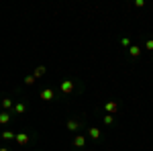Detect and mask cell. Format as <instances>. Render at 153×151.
I'll return each mask as SVG.
<instances>
[{"label": "cell", "mask_w": 153, "mask_h": 151, "mask_svg": "<svg viewBox=\"0 0 153 151\" xmlns=\"http://www.w3.org/2000/svg\"><path fill=\"white\" fill-rule=\"evenodd\" d=\"M59 92L63 94V96H74V94H78V92H84V84L78 80H71V78H65L59 84Z\"/></svg>", "instance_id": "6da1fadb"}, {"label": "cell", "mask_w": 153, "mask_h": 151, "mask_svg": "<svg viewBox=\"0 0 153 151\" xmlns=\"http://www.w3.org/2000/svg\"><path fill=\"white\" fill-rule=\"evenodd\" d=\"M14 141H16L21 147H27V145H31L33 141H37V133H35V131H23V133H16V135H14Z\"/></svg>", "instance_id": "7a4b0ae2"}, {"label": "cell", "mask_w": 153, "mask_h": 151, "mask_svg": "<svg viewBox=\"0 0 153 151\" xmlns=\"http://www.w3.org/2000/svg\"><path fill=\"white\" fill-rule=\"evenodd\" d=\"M84 127H86V123H84V118H80V116H71V118H68V121H65V129H68V131H71V133L84 131Z\"/></svg>", "instance_id": "3957f363"}, {"label": "cell", "mask_w": 153, "mask_h": 151, "mask_svg": "<svg viewBox=\"0 0 153 151\" xmlns=\"http://www.w3.org/2000/svg\"><path fill=\"white\" fill-rule=\"evenodd\" d=\"M71 145H74V151H84V147H86V137H84L82 133H78L74 137V141H71Z\"/></svg>", "instance_id": "277c9868"}, {"label": "cell", "mask_w": 153, "mask_h": 151, "mask_svg": "<svg viewBox=\"0 0 153 151\" xmlns=\"http://www.w3.org/2000/svg\"><path fill=\"white\" fill-rule=\"evenodd\" d=\"M27 110H29V104H27L25 100H19V102H14V104H12L10 112H12V115H25Z\"/></svg>", "instance_id": "5b68a950"}, {"label": "cell", "mask_w": 153, "mask_h": 151, "mask_svg": "<svg viewBox=\"0 0 153 151\" xmlns=\"http://www.w3.org/2000/svg\"><path fill=\"white\" fill-rule=\"evenodd\" d=\"M41 100H59V98L55 96V92L51 88H43L41 90Z\"/></svg>", "instance_id": "8992f818"}, {"label": "cell", "mask_w": 153, "mask_h": 151, "mask_svg": "<svg viewBox=\"0 0 153 151\" xmlns=\"http://www.w3.org/2000/svg\"><path fill=\"white\" fill-rule=\"evenodd\" d=\"M104 110H106V115H114L118 110V104L114 100H108V102H104Z\"/></svg>", "instance_id": "52a82bcc"}, {"label": "cell", "mask_w": 153, "mask_h": 151, "mask_svg": "<svg viewBox=\"0 0 153 151\" xmlns=\"http://www.w3.org/2000/svg\"><path fill=\"white\" fill-rule=\"evenodd\" d=\"M0 106H2L4 110H8V112H10V110H12V100L8 98V96H4V94H2V96H0Z\"/></svg>", "instance_id": "ba28073f"}, {"label": "cell", "mask_w": 153, "mask_h": 151, "mask_svg": "<svg viewBox=\"0 0 153 151\" xmlns=\"http://www.w3.org/2000/svg\"><path fill=\"white\" fill-rule=\"evenodd\" d=\"M12 121V112L8 110H0V125H8Z\"/></svg>", "instance_id": "9c48e42d"}, {"label": "cell", "mask_w": 153, "mask_h": 151, "mask_svg": "<svg viewBox=\"0 0 153 151\" xmlns=\"http://www.w3.org/2000/svg\"><path fill=\"white\" fill-rule=\"evenodd\" d=\"M127 55H129L131 59H137L139 55H141V47H137V45H131V47H129V51H127Z\"/></svg>", "instance_id": "30bf717a"}, {"label": "cell", "mask_w": 153, "mask_h": 151, "mask_svg": "<svg viewBox=\"0 0 153 151\" xmlns=\"http://www.w3.org/2000/svg\"><path fill=\"white\" fill-rule=\"evenodd\" d=\"M88 135H90L92 139H100V137H102V131H98L96 127H90L88 129Z\"/></svg>", "instance_id": "8fae6325"}, {"label": "cell", "mask_w": 153, "mask_h": 151, "mask_svg": "<svg viewBox=\"0 0 153 151\" xmlns=\"http://www.w3.org/2000/svg\"><path fill=\"white\" fill-rule=\"evenodd\" d=\"M102 121H104L106 127H112V125H114V115H104V116H102Z\"/></svg>", "instance_id": "7c38bea8"}, {"label": "cell", "mask_w": 153, "mask_h": 151, "mask_svg": "<svg viewBox=\"0 0 153 151\" xmlns=\"http://www.w3.org/2000/svg\"><path fill=\"white\" fill-rule=\"evenodd\" d=\"M33 76H35V78H41V76H45V65H39V68H35Z\"/></svg>", "instance_id": "4fadbf2b"}, {"label": "cell", "mask_w": 153, "mask_h": 151, "mask_svg": "<svg viewBox=\"0 0 153 151\" xmlns=\"http://www.w3.org/2000/svg\"><path fill=\"white\" fill-rule=\"evenodd\" d=\"M14 135H16V133H12V131H4V133H2V139L4 141H12Z\"/></svg>", "instance_id": "5bb4252c"}, {"label": "cell", "mask_w": 153, "mask_h": 151, "mask_svg": "<svg viewBox=\"0 0 153 151\" xmlns=\"http://www.w3.org/2000/svg\"><path fill=\"white\" fill-rule=\"evenodd\" d=\"M120 45L129 49V47H131V39H129V37H120Z\"/></svg>", "instance_id": "9a60e30c"}, {"label": "cell", "mask_w": 153, "mask_h": 151, "mask_svg": "<svg viewBox=\"0 0 153 151\" xmlns=\"http://www.w3.org/2000/svg\"><path fill=\"white\" fill-rule=\"evenodd\" d=\"M145 49L147 51H153V39H145Z\"/></svg>", "instance_id": "2e32d148"}, {"label": "cell", "mask_w": 153, "mask_h": 151, "mask_svg": "<svg viewBox=\"0 0 153 151\" xmlns=\"http://www.w3.org/2000/svg\"><path fill=\"white\" fill-rule=\"evenodd\" d=\"M25 84H27V86L35 84V76H27V78H25Z\"/></svg>", "instance_id": "e0dca14e"}, {"label": "cell", "mask_w": 153, "mask_h": 151, "mask_svg": "<svg viewBox=\"0 0 153 151\" xmlns=\"http://www.w3.org/2000/svg\"><path fill=\"white\" fill-rule=\"evenodd\" d=\"M0 151H8V149H6V147H0Z\"/></svg>", "instance_id": "ac0fdd59"}]
</instances>
